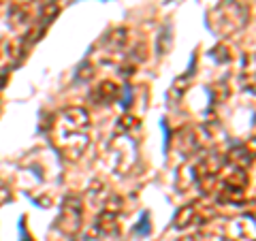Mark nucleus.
<instances>
[{"mask_svg":"<svg viewBox=\"0 0 256 241\" xmlns=\"http://www.w3.org/2000/svg\"><path fill=\"white\" fill-rule=\"evenodd\" d=\"M90 114L84 107H66L56 116L50 136L60 156L75 162L90 146Z\"/></svg>","mask_w":256,"mask_h":241,"instance_id":"obj_1","label":"nucleus"},{"mask_svg":"<svg viewBox=\"0 0 256 241\" xmlns=\"http://www.w3.org/2000/svg\"><path fill=\"white\" fill-rule=\"evenodd\" d=\"M250 24V6L242 0H220L207 11V28L218 36H233Z\"/></svg>","mask_w":256,"mask_h":241,"instance_id":"obj_2","label":"nucleus"},{"mask_svg":"<svg viewBox=\"0 0 256 241\" xmlns=\"http://www.w3.org/2000/svg\"><path fill=\"white\" fill-rule=\"evenodd\" d=\"M248 173L244 168H233V166H224V171L220 175V182L216 186V200L220 205H237L242 203L248 190Z\"/></svg>","mask_w":256,"mask_h":241,"instance_id":"obj_3","label":"nucleus"},{"mask_svg":"<svg viewBox=\"0 0 256 241\" xmlns=\"http://www.w3.org/2000/svg\"><path fill=\"white\" fill-rule=\"evenodd\" d=\"M224 154L218 152H207L196 160L194 171H192V180L198 188L203 190V194H214L216 186L220 182V175L224 171Z\"/></svg>","mask_w":256,"mask_h":241,"instance_id":"obj_4","label":"nucleus"},{"mask_svg":"<svg viewBox=\"0 0 256 241\" xmlns=\"http://www.w3.org/2000/svg\"><path fill=\"white\" fill-rule=\"evenodd\" d=\"M82 218H84V207H82V198L77 196H66L60 207V216H58V226L64 235H75L82 226Z\"/></svg>","mask_w":256,"mask_h":241,"instance_id":"obj_5","label":"nucleus"},{"mask_svg":"<svg viewBox=\"0 0 256 241\" xmlns=\"http://www.w3.org/2000/svg\"><path fill=\"white\" fill-rule=\"evenodd\" d=\"M254 162H256V136L237 143V146H233L224 154V164L233 166V168H244V171H248Z\"/></svg>","mask_w":256,"mask_h":241,"instance_id":"obj_6","label":"nucleus"},{"mask_svg":"<svg viewBox=\"0 0 256 241\" xmlns=\"http://www.w3.org/2000/svg\"><path fill=\"white\" fill-rule=\"evenodd\" d=\"M226 241H256V218L250 214H242L228 220Z\"/></svg>","mask_w":256,"mask_h":241,"instance_id":"obj_7","label":"nucleus"},{"mask_svg":"<svg viewBox=\"0 0 256 241\" xmlns=\"http://www.w3.org/2000/svg\"><path fill=\"white\" fill-rule=\"evenodd\" d=\"M210 212H205V205L201 203H190V205H184L182 210L175 214L173 218V228H180V230H186L192 224L201 222V220H207Z\"/></svg>","mask_w":256,"mask_h":241,"instance_id":"obj_8","label":"nucleus"},{"mask_svg":"<svg viewBox=\"0 0 256 241\" xmlns=\"http://www.w3.org/2000/svg\"><path fill=\"white\" fill-rule=\"evenodd\" d=\"M120 96V88L111 82H102L96 86V90L92 92V98L98 102V105H109V102H114L116 98Z\"/></svg>","mask_w":256,"mask_h":241,"instance_id":"obj_9","label":"nucleus"},{"mask_svg":"<svg viewBox=\"0 0 256 241\" xmlns=\"http://www.w3.org/2000/svg\"><path fill=\"white\" fill-rule=\"evenodd\" d=\"M242 86H244V90L256 94V56L246 58L244 70H242Z\"/></svg>","mask_w":256,"mask_h":241,"instance_id":"obj_10","label":"nucleus"},{"mask_svg":"<svg viewBox=\"0 0 256 241\" xmlns=\"http://www.w3.org/2000/svg\"><path fill=\"white\" fill-rule=\"evenodd\" d=\"M180 241H201V237H184Z\"/></svg>","mask_w":256,"mask_h":241,"instance_id":"obj_11","label":"nucleus"},{"mask_svg":"<svg viewBox=\"0 0 256 241\" xmlns=\"http://www.w3.org/2000/svg\"><path fill=\"white\" fill-rule=\"evenodd\" d=\"M0 109H2V105H0Z\"/></svg>","mask_w":256,"mask_h":241,"instance_id":"obj_12","label":"nucleus"}]
</instances>
